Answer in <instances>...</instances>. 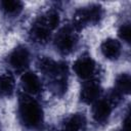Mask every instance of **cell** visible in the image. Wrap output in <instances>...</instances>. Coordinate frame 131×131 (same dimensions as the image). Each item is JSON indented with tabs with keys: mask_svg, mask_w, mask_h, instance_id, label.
I'll use <instances>...</instances> for the list:
<instances>
[{
	"mask_svg": "<svg viewBox=\"0 0 131 131\" xmlns=\"http://www.w3.org/2000/svg\"><path fill=\"white\" fill-rule=\"evenodd\" d=\"M18 117L19 121L27 128H38L43 121V111L40 104L30 97V95H24L19 99L18 103Z\"/></svg>",
	"mask_w": 131,
	"mask_h": 131,
	"instance_id": "obj_1",
	"label": "cell"
},
{
	"mask_svg": "<svg viewBox=\"0 0 131 131\" xmlns=\"http://www.w3.org/2000/svg\"><path fill=\"white\" fill-rule=\"evenodd\" d=\"M102 7L97 4H91L77 10L73 16V28L79 30L87 25H95L102 17Z\"/></svg>",
	"mask_w": 131,
	"mask_h": 131,
	"instance_id": "obj_2",
	"label": "cell"
},
{
	"mask_svg": "<svg viewBox=\"0 0 131 131\" xmlns=\"http://www.w3.org/2000/svg\"><path fill=\"white\" fill-rule=\"evenodd\" d=\"M74 28H63L61 29L55 36L54 46L56 50L61 54L71 53L77 43L76 34L74 33Z\"/></svg>",
	"mask_w": 131,
	"mask_h": 131,
	"instance_id": "obj_3",
	"label": "cell"
},
{
	"mask_svg": "<svg viewBox=\"0 0 131 131\" xmlns=\"http://www.w3.org/2000/svg\"><path fill=\"white\" fill-rule=\"evenodd\" d=\"M75 74L84 80H90L96 71V63L89 55L80 56L73 66Z\"/></svg>",
	"mask_w": 131,
	"mask_h": 131,
	"instance_id": "obj_4",
	"label": "cell"
},
{
	"mask_svg": "<svg viewBox=\"0 0 131 131\" xmlns=\"http://www.w3.org/2000/svg\"><path fill=\"white\" fill-rule=\"evenodd\" d=\"M29 62L30 53L24 46H17L10 52L8 56V63L16 72H24L28 68Z\"/></svg>",
	"mask_w": 131,
	"mask_h": 131,
	"instance_id": "obj_5",
	"label": "cell"
},
{
	"mask_svg": "<svg viewBox=\"0 0 131 131\" xmlns=\"http://www.w3.org/2000/svg\"><path fill=\"white\" fill-rule=\"evenodd\" d=\"M92 117L97 123H105L111 114L113 104L108 99H97L95 102L92 103Z\"/></svg>",
	"mask_w": 131,
	"mask_h": 131,
	"instance_id": "obj_6",
	"label": "cell"
},
{
	"mask_svg": "<svg viewBox=\"0 0 131 131\" xmlns=\"http://www.w3.org/2000/svg\"><path fill=\"white\" fill-rule=\"evenodd\" d=\"M20 83L27 95H35L42 90V83L33 72H25L20 78Z\"/></svg>",
	"mask_w": 131,
	"mask_h": 131,
	"instance_id": "obj_7",
	"label": "cell"
},
{
	"mask_svg": "<svg viewBox=\"0 0 131 131\" xmlns=\"http://www.w3.org/2000/svg\"><path fill=\"white\" fill-rule=\"evenodd\" d=\"M101 87L96 80H87L81 89V99L86 103H93L99 99Z\"/></svg>",
	"mask_w": 131,
	"mask_h": 131,
	"instance_id": "obj_8",
	"label": "cell"
},
{
	"mask_svg": "<svg viewBox=\"0 0 131 131\" xmlns=\"http://www.w3.org/2000/svg\"><path fill=\"white\" fill-rule=\"evenodd\" d=\"M50 32L51 30L48 28V26L44 23V20L40 16L33 24L31 31H30V35H31V38L35 42L43 44V43H46L48 39L50 38Z\"/></svg>",
	"mask_w": 131,
	"mask_h": 131,
	"instance_id": "obj_9",
	"label": "cell"
},
{
	"mask_svg": "<svg viewBox=\"0 0 131 131\" xmlns=\"http://www.w3.org/2000/svg\"><path fill=\"white\" fill-rule=\"evenodd\" d=\"M100 51L105 58L115 60L121 54V43L116 39L107 38L101 43Z\"/></svg>",
	"mask_w": 131,
	"mask_h": 131,
	"instance_id": "obj_10",
	"label": "cell"
},
{
	"mask_svg": "<svg viewBox=\"0 0 131 131\" xmlns=\"http://www.w3.org/2000/svg\"><path fill=\"white\" fill-rule=\"evenodd\" d=\"M85 128L86 119L83 114H73L62 124V131H84Z\"/></svg>",
	"mask_w": 131,
	"mask_h": 131,
	"instance_id": "obj_11",
	"label": "cell"
},
{
	"mask_svg": "<svg viewBox=\"0 0 131 131\" xmlns=\"http://www.w3.org/2000/svg\"><path fill=\"white\" fill-rule=\"evenodd\" d=\"M14 79L9 73L0 74V97H7L13 93Z\"/></svg>",
	"mask_w": 131,
	"mask_h": 131,
	"instance_id": "obj_12",
	"label": "cell"
},
{
	"mask_svg": "<svg viewBox=\"0 0 131 131\" xmlns=\"http://www.w3.org/2000/svg\"><path fill=\"white\" fill-rule=\"evenodd\" d=\"M23 3L15 0H3L0 1V9L6 15H17L23 10Z\"/></svg>",
	"mask_w": 131,
	"mask_h": 131,
	"instance_id": "obj_13",
	"label": "cell"
},
{
	"mask_svg": "<svg viewBox=\"0 0 131 131\" xmlns=\"http://www.w3.org/2000/svg\"><path fill=\"white\" fill-rule=\"evenodd\" d=\"M131 80L128 74H121L117 77L115 82V90L119 94H128L130 92Z\"/></svg>",
	"mask_w": 131,
	"mask_h": 131,
	"instance_id": "obj_14",
	"label": "cell"
},
{
	"mask_svg": "<svg viewBox=\"0 0 131 131\" xmlns=\"http://www.w3.org/2000/svg\"><path fill=\"white\" fill-rule=\"evenodd\" d=\"M118 35L121 38V40H123L126 43H129L130 42V26L128 24L121 26V28L118 31Z\"/></svg>",
	"mask_w": 131,
	"mask_h": 131,
	"instance_id": "obj_15",
	"label": "cell"
}]
</instances>
